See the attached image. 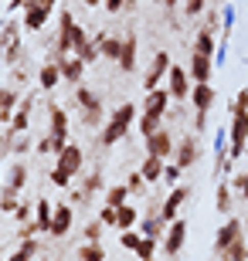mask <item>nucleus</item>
<instances>
[{
	"mask_svg": "<svg viewBox=\"0 0 248 261\" xmlns=\"http://www.w3.org/2000/svg\"><path fill=\"white\" fill-rule=\"evenodd\" d=\"M133 122H136V106H133V102L116 106V112L109 116V122H105L102 133H99V146H116L126 133H129V126H133Z\"/></svg>",
	"mask_w": 248,
	"mask_h": 261,
	"instance_id": "nucleus-1",
	"label": "nucleus"
},
{
	"mask_svg": "<svg viewBox=\"0 0 248 261\" xmlns=\"http://www.w3.org/2000/svg\"><path fill=\"white\" fill-rule=\"evenodd\" d=\"M75 106H78V116H82V122H85L88 129H96L99 122H102L105 109H102V95H99L96 88L78 85L75 88Z\"/></svg>",
	"mask_w": 248,
	"mask_h": 261,
	"instance_id": "nucleus-2",
	"label": "nucleus"
},
{
	"mask_svg": "<svg viewBox=\"0 0 248 261\" xmlns=\"http://www.w3.org/2000/svg\"><path fill=\"white\" fill-rule=\"evenodd\" d=\"M248 146V112H238V116H231V126H228V160H241Z\"/></svg>",
	"mask_w": 248,
	"mask_h": 261,
	"instance_id": "nucleus-3",
	"label": "nucleus"
},
{
	"mask_svg": "<svg viewBox=\"0 0 248 261\" xmlns=\"http://www.w3.org/2000/svg\"><path fill=\"white\" fill-rule=\"evenodd\" d=\"M184 241H187V221L184 217H177V221L167 224V234H163V254H170V258H177L184 248Z\"/></svg>",
	"mask_w": 248,
	"mask_h": 261,
	"instance_id": "nucleus-4",
	"label": "nucleus"
},
{
	"mask_svg": "<svg viewBox=\"0 0 248 261\" xmlns=\"http://www.w3.org/2000/svg\"><path fill=\"white\" fill-rule=\"evenodd\" d=\"M191 71L181 65H170V71H167V92H170V98H191Z\"/></svg>",
	"mask_w": 248,
	"mask_h": 261,
	"instance_id": "nucleus-5",
	"label": "nucleus"
},
{
	"mask_svg": "<svg viewBox=\"0 0 248 261\" xmlns=\"http://www.w3.org/2000/svg\"><path fill=\"white\" fill-rule=\"evenodd\" d=\"M197 156H200L197 136H181V143L173 146V163L181 166V170H191V166L197 163Z\"/></svg>",
	"mask_w": 248,
	"mask_h": 261,
	"instance_id": "nucleus-6",
	"label": "nucleus"
},
{
	"mask_svg": "<svg viewBox=\"0 0 248 261\" xmlns=\"http://www.w3.org/2000/svg\"><path fill=\"white\" fill-rule=\"evenodd\" d=\"M238 238H241V221L238 217H228V221L218 227V234H214V254H224Z\"/></svg>",
	"mask_w": 248,
	"mask_h": 261,
	"instance_id": "nucleus-7",
	"label": "nucleus"
},
{
	"mask_svg": "<svg viewBox=\"0 0 248 261\" xmlns=\"http://www.w3.org/2000/svg\"><path fill=\"white\" fill-rule=\"evenodd\" d=\"M24 187H28V166H24V163H14V166H10V173H7V184H0L4 200H17Z\"/></svg>",
	"mask_w": 248,
	"mask_h": 261,
	"instance_id": "nucleus-8",
	"label": "nucleus"
},
{
	"mask_svg": "<svg viewBox=\"0 0 248 261\" xmlns=\"http://www.w3.org/2000/svg\"><path fill=\"white\" fill-rule=\"evenodd\" d=\"M167 71H170V55H167V51H156V55H153L150 71H146V78H143V88H146V92L160 88V82L167 78Z\"/></svg>",
	"mask_w": 248,
	"mask_h": 261,
	"instance_id": "nucleus-9",
	"label": "nucleus"
},
{
	"mask_svg": "<svg viewBox=\"0 0 248 261\" xmlns=\"http://www.w3.org/2000/svg\"><path fill=\"white\" fill-rule=\"evenodd\" d=\"M173 136H170V129H156L153 136H146V153L150 156H160V160H170L173 156Z\"/></svg>",
	"mask_w": 248,
	"mask_h": 261,
	"instance_id": "nucleus-10",
	"label": "nucleus"
},
{
	"mask_svg": "<svg viewBox=\"0 0 248 261\" xmlns=\"http://www.w3.org/2000/svg\"><path fill=\"white\" fill-rule=\"evenodd\" d=\"M187 197H191V190H187V187H173L170 197L160 203V221L163 224L177 221V214H181V207H184V200H187Z\"/></svg>",
	"mask_w": 248,
	"mask_h": 261,
	"instance_id": "nucleus-11",
	"label": "nucleus"
},
{
	"mask_svg": "<svg viewBox=\"0 0 248 261\" xmlns=\"http://www.w3.org/2000/svg\"><path fill=\"white\" fill-rule=\"evenodd\" d=\"M82 160H85V153H82V146L78 143H68L65 149H61V153H58V170H65L68 176H75L78 170H82Z\"/></svg>",
	"mask_w": 248,
	"mask_h": 261,
	"instance_id": "nucleus-12",
	"label": "nucleus"
},
{
	"mask_svg": "<svg viewBox=\"0 0 248 261\" xmlns=\"http://www.w3.org/2000/svg\"><path fill=\"white\" fill-rule=\"evenodd\" d=\"M72 28H75V17H72V10H61V20H58V44H55V55L58 58H65L72 55Z\"/></svg>",
	"mask_w": 248,
	"mask_h": 261,
	"instance_id": "nucleus-13",
	"label": "nucleus"
},
{
	"mask_svg": "<svg viewBox=\"0 0 248 261\" xmlns=\"http://www.w3.org/2000/svg\"><path fill=\"white\" fill-rule=\"evenodd\" d=\"M191 82L194 85H208L211 75H214V58H208V55H191Z\"/></svg>",
	"mask_w": 248,
	"mask_h": 261,
	"instance_id": "nucleus-14",
	"label": "nucleus"
},
{
	"mask_svg": "<svg viewBox=\"0 0 248 261\" xmlns=\"http://www.w3.org/2000/svg\"><path fill=\"white\" fill-rule=\"evenodd\" d=\"M72 217H75V211H72V203H58L55 214H51V238H65L68 231H72Z\"/></svg>",
	"mask_w": 248,
	"mask_h": 261,
	"instance_id": "nucleus-15",
	"label": "nucleus"
},
{
	"mask_svg": "<svg viewBox=\"0 0 248 261\" xmlns=\"http://www.w3.org/2000/svg\"><path fill=\"white\" fill-rule=\"evenodd\" d=\"M58 68H61V82H68V85H82V75H85V61L82 58L65 55V58H58Z\"/></svg>",
	"mask_w": 248,
	"mask_h": 261,
	"instance_id": "nucleus-16",
	"label": "nucleus"
},
{
	"mask_svg": "<svg viewBox=\"0 0 248 261\" xmlns=\"http://www.w3.org/2000/svg\"><path fill=\"white\" fill-rule=\"evenodd\" d=\"M48 119H51V129H48V136H51V139H58V143L65 146V143H68V112H65L61 106H51Z\"/></svg>",
	"mask_w": 248,
	"mask_h": 261,
	"instance_id": "nucleus-17",
	"label": "nucleus"
},
{
	"mask_svg": "<svg viewBox=\"0 0 248 261\" xmlns=\"http://www.w3.org/2000/svg\"><path fill=\"white\" fill-rule=\"evenodd\" d=\"M51 17V7H41V4H24V28L28 31H44Z\"/></svg>",
	"mask_w": 248,
	"mask_h": 261,
	"instance_id": "nucleus-18",
	"label": "nucleus"
},
{
	"mask_svg": "<svg viewBox=\"0 0 248 261\" xmlns=\"http://www.w3.org/2000/svg\"><path fill=\"white\" fill-rule=\"evenodd\" d=\"M167 106H170V92H167V88H153V92H146L143 112H153V116H167Z\"/></svg>",
	"mask_w": 248,
	"mask_h": 261,
	"instance_id": "nucleus-19",
	"label": "nucleus"
},
{
	"mask_svg": "<svg viewBox=\"0 0 248 261\" xmlns=\"http://www.w3.org/2000/svg\"><path fill=\"white\" fill-rule=\"evenodd\" d=\"M51 214H55V203H51L48 197H41V200L34 203V227H38L41 234L51 231Z\"/></svg>",
	"mask_w": 248,
	"mask_h": 261,
	"instance_id": "nucleus-20",
	"label": "nucleus"
},
{
	"mask_svg": "<svg viewBox=\"0 0 248 261\" xmlns=\"http://www.w3.org/2000/svg\"><path fill=\"white\" fill-rule=\"evenodd\" d=\"M191 102H194L197 112H211V106H214V88H211V82L208 85H194L191 88Z\"/></svg>",
	"mask_w": 248,
	"mask_h": 261,
	"instance_id": "nucleus-21",
	"label": "nucleus"
},
{
	"mask_svg": "<svg viewBox=\"0 0 248 261\" xmlns=\"http://www.w3.org/2000/svg\"><path fill=\"white\" fill-rule=\"evenodd\" d=\"M31 106H34V98H24V102H20V109L17 112H14V119H10V133H28V126H31Z\"/></svg>",
	"mask_w": 248,
	"mask_h": 261,
	"instance_id": "nucleus-22",
	"label": "nucleus"
},
{
	"mask_svg": "<svg viewBox=\"0 0 248 261\" xmlns=\"http://www.w3.org/2000/svg\"><path fill=\"white\" fill-rule=\"evenodd\" d=\"M99 41V55L109 61H119V55H123V38H109V34H96Z\"/></svg>",
	"mask_w": 248,
	"mask_h": 261,
	"instance_id": "nucleus-23",
	"label": "nucleus"
},
{
	"mask_svg": "<svg viewBox=\"0 0 248 261\" xmlns=\"http://www.w3.org/2000/svg\"><path fill=\"white\" fill-rule=\"evenodd\" d=\"M140 173H143V180L153 187L156 180H163V160H160V156H150V153H146L143 166H140Z\"/></svg>",
	"mask_w": 248,
	"mask_h": 261,
	"instance_id": "nucleus-24",
	"label": "nucleus"
},
{
	"mask_svg": "<svg viewBox=\"0 0 248 261\" xmlns=\"http://www.w3.org/2000/svg\"><path fill=\"white\" fill-rule=\"evenodd\" d=\"M58 82H61V68H58V61H48V65H41V71H38V85L44 88V92H51Z\"/></svg>",
	"mask_w": 248,
	"mask_h": 261,
	"instance_id": "nucleus-25",
	"label": "nucleus"
},
{
	"mask_svg": "<svg viewBox=\"0 0 248 261\" xmlns=\"http://www.w3.org/2000/svg\"><path fill=\"white\" fill-rule=\"evenodd\" d=\"M194 55H208V58H214V55H218L214 34H211L208 28H200V31H197V38H194Z\"/></svg>",
	"mask_w": 248,
	"mask_h": 261,
	"instance_id": "nucleus-26",
	"label": "nucleus"
},
{
	"mask_svg": "<svg viewBox=\"0 0 248 261\" xmlns=\"http://www.w3.org/2000/svg\"><path fill=\"white\" fill-rule=\"evenodd\" d=\"M119 68H123V71H133V68H136V34H126V38H123V55H119Z\"/></svg>",
	"mask_w": 248,
	"mask_h": 261,
	"instance_id": "nucleus-27",
	"label": "nucleus"
},
{
	"mask_svg": "<svg viewBox=\"0 0 248 261\" xmlns=\"http://www.w3.org/2000/svg\"><path fill=\"white\" fill-rule=\"evenodd\" d=\"M136 221H140L136 207H129V203L116 207V227H123V231H133V227H136Z\"/></svg>",
	"mask_w": 248,
	"mask_h": 261,
	"instance_id": "nucleus-28",
	"label": "nucleus"
},
{
	"mask_svg": "<svg viewBox=\"0 0 248 261\" xmlns=\"http://www.w3.org/2000/svg\"><path fill=\"white\" fill-rule=\"evenodd\" d=\"M96 190H105L102 187V170H92V173L85 176V184H82V190L75 194V200H88V194H96Z\"/></svg>",
	"mask_w": 248,
	"mask_h": 261,
	"instance_id": "nucleus-29",
	"label": "nucleus"
},
{
	"mask_svg": "<svg viewBox=\"0 0 248 261\" xmlns=\"http://www.w3.org/2000/svg\"><path fill=\"white\" fill-rule=\"evenodd\" d=\"M231 28H235V4H224V10H221V44L218 48H228Z\"/></svg>",
	"mask_w": 248,
	"mask_h": 261,
	"instance_id": "nucleus-30",
	"label": "nucleus"
},
{
	"mask_svg": "<svg viewBox=\"0 0 248 261\" xmlns=\"http://www.w3.org/2000/svg\"><path fill=\"white\" fill-rule=\"evenodd\" d=\"M17 44H20V28L17 24H4L0 28V48L10 51V48H17Z\"/></svg>",
	"mask_w": 248,
	"mask_h": 261,
	"instance_id": "nucleus-31",
	"label": "nucleus"
},
{
	"mask_svg": "<svg viewBox=\"0 0 248 261\" xmlns=\"http://www.w3.org/2000/svg\"><path fill=\"white\" fill-rule=\"evenodd\" d=\"M78 261H105V251L99 241H85L78 248Z\"/></svg>",
	"mask_w": 248,
	"mask_h": 261,
	"instance_id": "nucleus-32",
	"label": "nucleus"
},
{
	"mask_svg": "<svg viewBox=\"0 0 248 261\" xmlns=\"http://www.w3.org/2000/svg\"><path fill=\"white\" fill-rule=\"evenodd\" d=\"M14 106H17V92L7 88L4 98H0V122H10V119H14Z\"/></svg>",
	"mask_w": 248,
	"mask_h": 261,
	"instance_id": "nucleus-33",
	"label": "nucleus"
},
{
	"mask_svg": "<svg viewBox=\"0 0 248 261\" xmlns=\"http://www.w3.org/2000/svg\"><path fill=\"white\" fill-rule=\"evenodd\" d=\"M126 200H129V187H126V184L109 187V190H105V203H109V207H123Z\"/></svg>",
	"mask_w": 248,
	"mask_h": 261,
	"instance_id": "nucleus-34",
	"label": "nucleus"
},
{
	"mask_svg": "<svg viewBox=\"0 0 248 261\" xmlns=\"http://www.w3.org/2000/svg\"><path fill=\"white\" fill-rule=\"evenodd\" d=\"M221 261H248V244H245V238H238V241L231 244L224 254H218Z\"/></svg>",
	"mask_w": 248,
	"mask_h": 261,
	"instance_id": "nucleus-35",
	"label": "nucleus"
},
{
	"mask_svg": "<svg viewBox=\"0 0 248 261\" xmlns=\"http://www.w3.org/2000/svg\"><path fill=\"white\" fill-rule=\"evenodd\" d=\"M160 122H163V116H153V112H143V116H140V136H143V139H146V136H153L156 129H163Z\"/></svg>",
	"mask_w": 248,
	"mask_h": 261,
	"instance_id": "nucleus-36",
	"label": "nucleus"
},
{
	"mask_svg": "<svg viewBox=\"0 0 248 261\" xmlns=\"http://www.w3.org/2000/svg\"><path fill=\"white\" fill-rule=\"evenodd\" d=\"M34 254H38V241H31V238H24V241H20V248H17L14 254H10L7 261H31Z\"/></svg>",
	"mask_w": 248,
	"mask_h": 261,
	"instance_id": "nucleus-37",
	"label": "nucleus"
},
{
	"mask_svg": "<svg viewBox=\"0 0 248 261\" xmlns=\"http://www.w3.org/2000/svg\"><path fill=\"white\" fill-rule=\"evenodd\" d=\"M160 231H163V221H160V214H150L143 224H140V234L143 238H160Z\"/></svg>",
	"mask_w": 248,
	"mask_h": 261,
	"instance_id": "nucleus-38",
	"label": "nucleus"
},
{
	"mask_svg": "<svg viewBox=\"0 0 248 261\" xmlns=\"http://www.w3.org/2000/svg\"><path fill=\"white\" fill-rule=\"evenodd\" d=\"M156 248H160V238H143L140 248H136V254H140V261H153L156 258Z\"/></svg>",
	"mask_w": 248,
	"mask_h": 261,
	"instance_id": "nucleus-39",
	"label": "nucleus"
},
{
	"mask_svg": "<svg viewBox=\"0 0 248 261\" xmlns=\"http://www.w3.org/2000/svg\"><path fill=\"white\" fill-rule=\"evenodd\" d=\"M218 214H231V184H221L218 187Z\"/></svg>",
	"mask_w": 248,
	"mask_h": 261,
	"instance_id": "nucleus-40",
	"label": "nucleus"
},
{
	"mask_svg": "<svg viewBox=\"0 0 248 261\" xmlns=\"http://www.w3.org/2000/svg\"><path fill=\"white\" fill-rule=\"evenodd\" d=\"M85 44H88L85 28H82V24H75V28H72V55H78V51L85 48Z\"/></svg>",
	"mask_w": 248,
	"mask_h": 261,
	"instance_id": "nucleus-41",
	"label": "nucleus"
},
{
	"mask_svg": "<svg viewBox=\"0 0 248 261\" xmlns=\"http://www.w3.org/2000/svg\"><path fill=\"white\" fill-rule=\"evenodd\" d=\"M48 180L58 187V190H68V187H72V176H68L65 170H58V166H51V170H48Z\"/></svg>",
	"mask_w": 248,
	"mask_h": 261,
	"instance_id": "nucleus-42",
	"label": "nucleus"
},
{
	"mask_svg": "<svg viewBox=\"0 0 248 261\" xmlns=\"http://www.w3.org/2000/svg\"><path fill=\"white\" fill-rule=\"evenodd\" d=\"M75 58H82V61H85V65H92V61H96V58H102V55H99V41L92 38V41H88V44H85V48H82V51H78V55H75Z\"/></svg>",
	"mask_w": 248,
	"mask_h": 261,
	"instance_id": "nucleus-43",
	"label": "nucleus"
},
{
	"mask_svg": "<svg viewBox=\"0 0 248 261\" xmlns=\"http://www.w3.org/2000/svg\"><path fill=\"white\" fill-rule=\"evenodd\" d=\"M228 112H231V116H238V112H248V88H241L238 95L231 98V106H228Z\"/></svg>",
	"mask_w": 248,
	"mask_h": 261,
	"instance_id": "nucleus-44",
	"label": "nucleus"
},
{
	"mask_svg": "<svg viewBox=\"0 0 248 261\" xmlns=\"http://www.w3.org/2000/svg\"><path fill=\"white\" fill-rule=\"evenodd\" d=\"M126 187H129V194H143V190H146L150 184H146V180H143V173L136 170V173H129V176H126Z\"/></svg>",
	"mask_w": 248,
	"mask_h": 261,
	"instance_id": "nucleus-45",
	"label": "nucleus"
},
{
	"mask_svg": "<svg viewBox=\"0 0 248 261\" xmlns=\"http://www.w3.org/2000/svg\"><path fill=\"white\" fill-rule=\"evenodd\" d=\"M140 241H143V234H140V231H123V241H119V244H123L126 251H133V254H136Z\"/></svg>",
	"mask_w": 248,
	"mask_h": 261,
	"instance_id": "nucleus-46",
	"label": "nucleus"
},
{
	"mask_svg": "<svg viewBox=\"0 0 248 261\" xmlns=\"http://www.w3.org/2000/svg\"><path fill=\"white\" fill-rule=\"evenodd\" d=\"M204 7H208V0H184V14L187 17H200Z\"/></svg>",
	"mask_w": 248,
	"mask_h": 261,
	"instance_id": "nucleus-47",
	"label": "nucleus"
},
{
	"mask_svg": "<svg viewBox=\"0 0 248 261\" xmlns=\"http://www.w3.org/2000/svg\"><path fill=\"white\" fill-rule=\"evenodd\" d=\"M102 221H88L85 224V241H102Z\"/></svg>",
	"mask_w": 248,
	"mask_h": 261,
	"instance_id": "nucleus-48",
	"label": "nucleus"
},
{
	"mask_svg": "<svg viewBox=\"0 0 248 261\" xmlns=\"http://www.w3.org/2000/svg\"><path fill=\"white\" fill-rule=\"evenodd\" d=\"M231 190H238V197H245V200H248V170L231 180Z\"/></svg>",
	"mask_w": 248,
	"mask_h": 261,
	"instance_id": "nucleus-49",
	"label": "nucleus"
},
{
	"mask_svg": "<svg viewBox=\"0 0 248 261\" xmlns=\"http://www.w3.org/2000/svg\"><path fill=\"white\" fill-rule=\"evenodd\" d=\"M181 173H184V170H181V166H177V163L163 166V180H167V184H177V180H181Z\"/></svg>",
	"mask_w": 248,
	"mask_h": 261,
	"instance_id": "nucleus-50",
	"label": "nucleus"
},
{
	"mask_svg": "<svg viewBox=\"0 0 248 261\" xmlns=\"http://www.w3.org/2000/svg\"><path fill=\"white\" fill-rule=\"evenodd\" d=\"M99 221H102L105 227H109V224H116V207H109V203H105L102 211H99Z\"/></svg>",
	"mask_w": 248,
	"mask_h": 261,
	"instance_id": "nucleus-51",
	"label": "nucleus"
},
{
	"mask_svg": "<svg viewBox=\"0 0 248 261\" xmlns=\"http://www.w3.org/2000/svg\"><path fill=\"white\" fill-rule=\"evenodd\" d=\"M102 7L109 10V14H119V10L126 7V0H102Z\"/></svg>",
	"mask_w": 248,
	"mask_h": 261,
	"instance_id": "nucleus-52",
	"label": "nucleus"
},
{
	"mask_svg": "<svg viewBox=\"0 0 248 261\" xmlns=\"http://www.w3.org/2000/svg\"><path fill=\"white\" fill-rule=\"evenodd\" d=\"M204 126H208V112H197V116H194V129L204 133Z\"/></svg>",
	"mask_w": 248,
	"mask_h": 261,
	"instance_id": "nucleus-53",
	"label": "nucleus"
},
{
	"mask_svg": "<svg viewBox=\"0 0 248 261\" xmlns=\"http://www.w3.org/2000/svg\"><path fill=\"white\" fill-rule=\"evenodd\" d=\"M17 207H20L17 200H0V211H4V214H10V211H17Z\"/></svg>",
	"mask_w": 248,
	"mask_h": 261,
	"instance_id": "nucleus-54",
	"label": "nucleus"
},
{
	"mask_svg": "<svg viewBox=\"0 0 248 261\" xmlns=\"http://www.w3.org/2000/svg\"><path fill=\"white\" fill-rule=\"evenodd\" d=\"M14 217H17V221H28V217H31V207H24V203H20V207H17V214H14Z\"/></svg>",
	"mask_w": 248,
	"mask_h": 261,
	"instance_id": "nucleus-55",
	"label": "nucleus"
},
{
	"mask_svg": "<svg viewBox=\"0 0 248 261\" xmlns=\"http://www.w3.org/2000/svg\"><path fill=\"white\" fill-rule=\"evenodd\" d=\"M28 4H41V7H55L58 0H28Z\"/></svg>",
	"mask_w": 248,
	"mask_h": 261,
	"instance_id": "nucleus-56",
	"label": "nucleus"
},
{
	"mask_svg": "<svg viewBox=\"0 0 248 261\" xmlns=\"http://www.w3.org/2000/svg\"><path fill=\"white\" fill-rule=\"evenodd\" d=\"M160 4H163V7H167V10H173V7H177V4H181V0H160Z\"/></svg>",
	"mask_w": 248,
	"mask_h": 261,
	"instance_id": "nucleus-57",
	"label": "nucleus"
},
{
	"mask_svg": "<svg viewBox=\"0 0 248 261\" xmlns=\"http://www.w3.org/2000/svg\"><path fill=\"white\" fill-rule=\"evenodd\" d=\"M96 4H102V0H85V7H96Z\"/></svg>",
	"mask_w": 248,
	"mask_h": 261,
	"instance_id": "nucleus-58",
	"label": "nucleus"
},
{
	"mask_svg": "<svg viewBox=\"0 0 248 261\" xmlns=\"http://www.w3.org/2000/svg\"><path fill=\"white\" fill-rule=\"evenodd\" d=\"M4 92H7V88H4V85H0V98H4Z\"/></svg>",
	"mask_w": 248,
	"mask_h": 261,
	"instance_id": "nucleus-59",
	"label": "nucleus"
},
{
	"mask_svg": "<svg viewBox=\"0 0 248 261\" xmlns=\"http://www.w3.org/2000/svg\"><path fill=\"white\" fill-rule=\"evenodd\" d=\"M153 4H160V0H153Z\"/></svg>",
	"mask_w": 248,
	"mask_h": 261,
	"instance_id": "nucleus-60",
	"label": "nucleus"
},
{
	"mask_svg": "<svg viewBox=\"0 0 248 261\" xmlns=\"http://www.w3.org/2000/svg\"><path fill=\"white\" fill-rule=\"evenodd\" d=\"M153 261H156V258H153Z\"/></svg>",
	"mask_w": 248,
	"mask_h": 261,
	"instance_id": "nucleus-61",
	"label": "nucleus"
}]
</instances>
